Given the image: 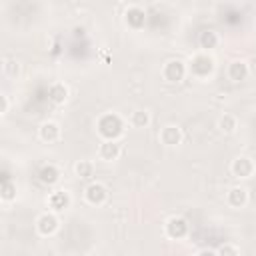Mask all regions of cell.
<instances>
[{"label": "cell", "mask_w": 256, "mask_h": 256, "mask_svg": "<svg viewBox=\"0 0 256 256\" xmlns=\"http://www.w3.org/2000/svg\"><path fill=\"white\" fill-rule=\"evenodd\" d=\"M98 134L106 140H116L122 134V120L116 114H104L98 120Z\"/></svg>", "instance_id": "cell-1"}, {"label": "cell", "mask_w": 256, "mask_h": 256, "mask_svg": "<svg viewBox=\"0 0 256 256\" xmlns=\"http://www.w3.org/2000/svg\"><path fill=\"white\" fill-rule=\"evenodd\" d=\"M214 70V60L208 56V54H196L190 58V64H188V72L194 74V76H208L210 72Z\"/></svg>", "instance_id": "cell-2"}, {"label": "cell", "mask_w": 256, "mask_h": 256, "mask_svg": "<svg viewBox=\"0 0 256 256\" xmlns=\"http://www.w3.org/2000/svg\"><path fill=\"white\" fill-rule=\"evenodd\" d=\"M186 72H188V68H186L184 62H180V60H170V62H166L164 68H162V76H164L168 82H180V80L186 76Z\"/></svg>", "instance_id": "cell-3"}, {"label": "cell", "mask_w": 256, "mask_h": 256, "mask_svg": "<svg viewBox=\"0 0 256 256\" xmlns=\"http://www.w3.org/2000/svg\"><path fill=\"white\" fill-rule=\"evenodd\" d=\"M230 172H232L236 178H250V176L254 174V162H252L248 156H238V158L232 160Z\"/></svg>", "instance_id": "cell-4"}, {"label": "cell", "mask_w": 256, "mask_h": 256, "mask_svg": "<svg viewBox=\"0 0 256 256\" xmlns=\"http://www.w3.org/2000/svg\"><path fill=\"white\" fill-rule=\"evenodd\" d=\"M188 234V224L184 218L180 216H172L168 222H166V236L172 238V240H180Z\"/></svg>", "instance_id": "cell-5"}, {"label": "cell", "mask_w": 256, "mask_h": 256, "mask_svg": "<svg viewBox=\"0 0 256 256\" xmlns=\"http://www.w3.org/2000/svg\"><path fill=\"white\" fill-rule=\"evenodd\" d=\"M36 230H38L40 236H52L58 230V218H56V214H52V212L42 214L36 220Z\"/></svg>", "instance_id": "cell-6"}, {"label": "cell", "mask_w": 256, "mask_h": 256, "mask_svg": "<svg viewBox=\"0 0 256 256\" xmlns=\"http://www.w3.org/2000/svg\"><path fill=\"white\" fill-rule=\"evenodd\" d=\"M84 196H86V202H88V204H92V206H100V204L106 202L108 192H106V188H104L100 182H92V184L86 188Z\"/></svg>", "instance_id": "cell-7"}, {"label": "cell", "mask_w": 256, "mask_h": 256, "mask_svg": "<svg viewBox=\"0 0 256 256\" xmlns=\"http://www.w3.org/2000/svg\"><path fill=\"white\" fill-rule=\"evenodd\" d=\"M158 138H160V142L164 146H178L182 142V130L178 126H174V124H168V126H164L160 130Z\"/></svg>", "instance_id": "cell-8"}, {"label": "cell", "mask_w": 256, "mask_h": 256, "mask_svg": "<svg viewBox=\"0 0 256 256\" xmlns=\"http://www.w3.org/2000/svg\"><path fill=\"white\" fill-rule=\"evenodd\" d=\"M120 152H122V148H120V144H118L116 140H104V142L100 144V148H98V156H100L102 160H106V162L118 160Z\"/></svg>", "instance_id": "cell-9"}, {"label": "cell", "mask_w": 256, "mask_h": 256, "mask_svg": "<svg viewBox=\"0 0 256 256\" xmlns=\"http://www.w3.org/2000/svg\"><path fill=\"white\" fill-rule=\"evenodd\" d=\"M248 74H250V68L244 60H232L228 64V78L232 82H242L248 78Z\"/></svg>", "instance_id": "cell-10"}, {"label": "cell", "mask_w": 256, "mask_h": 256, "mask_svg": "<svg viewBox=\"0 0 256 256\" xmlns=\"http://www.w3.org/2000/svg\"><path fill=\"white\" fill-rule=\"evenodd\" d=\"M226 200L232 208H244L246 202H248V192H246L244 186H234V188H230Z\"/></svg>", "instance_id": "cell-11"}, {"label": "cell", "mask_w": 256, "mask_h": 256, "mask_svg": "<svg viewBox=\"0 0 256 256\" xmlns=\"http://www.w3.org/2000/svg\"><path fill=\"white\" fill-rule=\"evenodd\" d=\"M38 134H40V138H42L44 142H56V140L60 138V126H58L56 122L48 120V122H44V124L40 126Z\"/></svg>", "instance_id": "cell-12"}, {"label": "cell", "mask_w": 256, "mask_h": 256, "mask_svg": "<svg viewBox=\"0 0 256 256\" xmlns=\"http://www.w3.org/2000/svg\"><path fill=\"white\" fill-rule=\"evenodd\" d=\"M48 96H50V100H52L54 104H64L66 98H68V88H66L62 82H54V84L50 86V90H48Z\"/></svg>", "instance_id": "cell-13"}, {"label": "cell", "mask_w": 256, "mask_h": 256, "mask_svg": "<svg viewBox=\"0 0 256 256\" xmlns=\"http://www.w3.org/2000/svg\"><path fill=\"white\" fill-rule=\"evenodd\" d=\"M40 182L42 184H48V186H52V184H56L58 182V178H60V172H58V168L56 166H52V164H46V166H42L40 168Z\"/></svg>", "instance_id": "cell-14"}, {"label": "cell", "mask_w": 256, "mask_h": 256, "mask_svg": "<svg viewBox=\"0 0 256 256\" xmlns=\"http://www.w3.org/2000/svg\"><path fill=\"white\" fill-rule=\"evenodd\" d=\"M50 208L52 210H56V212H60V210H64V208H68V204H70V196H68V192H64V190H58V192H54L52 196H50Z\"/></svg>", "instance_id": "cell-15"}, {"label": "cell", "mask_w": 256, "mask_h": 256, "mask_svg": "<svg viewBox=\"0 0 256 256\" xmlns=\"http://www.w3.org/2000/svg\"><path fill=\"white\" fill-rule=\"evenodd\" d=\"M128 122H130L132 128H146V126L150 124V114H148L146 110H134V112L130 114Z\"/></svg>", "instance_id": "cell-16"}, {"label": "cell", "mask_w": 256, "mask_h": 256, "mask_svg": "<svg viewBox=\"0 0 256 256\" xmlns=\"http://www.w3.org/2000/svg\"><path fill=\"white\" fill-rule=\"evenodd\" d=\"M126 22H128L130 26H134V28H140V26L144 24V10H140V8H136V6L128 8V12H126Z\"/></svg>", "instance_id": "cell-17"}, {"label": "cell", "mask_w": 256, "mask_h": 256, "mask_svg": "<svg viewBox=\"0 0 256 256\" xmlns=\"http://www.w3.org/2000/svg\"><path fill=\"white\" fill-rule=\"evenodd\" d=\"M74 172H76L78 178H92V174H94V164H92L90 160H80V162H76Z\"/></svg>", "instance_id": "cell-18"}, {"label": "cell", "mask_w": 256, "mask_h": 256, "mask_svg": "<svg viewBox=\"0 0 256 256\" xmlns=\"http://www.w3.org/2000/svg\"><path fill=\"white\" fill-rule=\"evenodd\" d=\"M218 128H220V132H224V134H232V132L236 130V116H232V114L220 116Z\"/></svg>", "instance_id": "cell-19"}, {"label": "cell", "mask_w": 256, "mask_h": 256, "mask_svg": "<svg viewBox=\"0 0 256 256\" xmlns=\"http://www.w3.org/2000/svg\"><path fill=\"white\" fill-rule=\"evenodd\" d=\"M216 46H218V36H216V32H212V30L202 32V36H200V48L212 50V48H216Z\"/></svg>", "instance_id": "cell-20"}, {"label": "cell", "mask_w": 256, "mask_h": 256, "mask_svg": "<svg viewBox=\"0 0 256 256\" xmlns=\"http://www.w3.org/2000/svg\"><path fill=\"white\" fill-rule=\"evenodd\" d=\"M12 198H16V186L12 182L4 180V184H2V200L4 202H10Z\"/></svg>", "instance_id": "cell-21"}, {"label": "cell", "mask_w": 256, "mask_h": 256, "mask_svg": "<svg viewBox=\"0 0 256 256\" xmlns=\"http://www.w3.org/2000/svg\"><path fill=\"white\" fill-rule=\"evenodd\" d=\"M216 252H218V256H224V254H238L240 250L236 246H232V244H224V246L216 248Z\"/></svg>", "instance_id": "cell-22"}, {"label": "cell", "mask_w": 256, "mask_h": 256, "mask_svg": "<svg viewBox=\"0 0 256 256\" xmlns=\"http://www.w3.org/2000/svg\"><path fill=\"white\" fill-rule=\"evenodd\" d=\"M0 102H2V106H0V114H6V112H8V96L2 94V96H0Z\"/></svg>", "instance_id": "cell-23"}, {"label": "cell", "mask_w": 256, "mask_h": 256, "mask_svg": "<svg viewBox=\"0 0 256 256\" xmlns=\"http://www.w3.org/2000/svg\"><path fill=\"white\" fill-rule=\"evenodd\" d=\"M196 254H200V256H202V254H208V256H216L218 252H216V248H202V250H198Z\"/></svg>", "instance_id": "cell-24"}]
</instances>
